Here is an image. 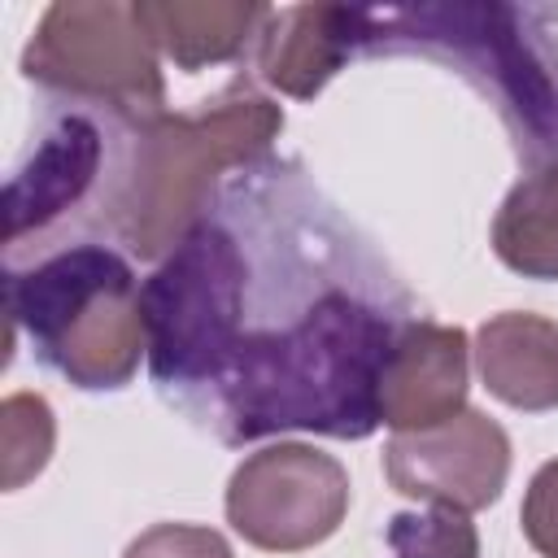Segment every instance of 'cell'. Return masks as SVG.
<instances>
[{
	"instance_id": "6da1fadb",
	"label": "cell",
	"mask_w": 558,
	"mask_h": 558,
	"mask_svg": "<svg viewBox=\"0 0 558 558\" xmlns=\"http://www.w3.org/2000/svg\"><path fill=\"white\" fill-rule=\"evenodd\" d=\"M397 327L366 301L331 288L292 327L244 331L218 379L227 445L275 432L366 440L379 427V375Z\"/></svg>"
},
{
	"instance_id": "7a4b0ae2",
	"label": "cell",
	"mask_w": 558,
	"mask_h": 558,
	"mask_svg": "<svg viewBox=\"0 0 558 558\" xmlns=\"http://www.w3.org/2000/svg\"><path fill=\"white\" fill-rule=\"evenodd\" d=\"M283 131V109L248 83L227 87L196 113H161L135 126L131 157L109 192L113 235L144 262L170 257L201 227L222 170L257 161Z\"/></svg>"
},
{
	"instance_id": "3957f363",
	"label": "cell",
	"mask_w": 558,
	"mask_h": 558,
	"mask_svg": "<svg viewBox=\"0 0 558 558\" xmlns=\"http://www.w3.org/2000/svg\"><path fill=\"white\" fill-rule=\"evenodd\" d=\"M362 52L445 57L514 135L527 166L558 157V13L532 4L362 9Z\"/></svg>"
},
{
	"instance_id": "277c9868",
	"label": "cell",
	"mask_w": 558,
	"mask_h": 558,
	"mask_svg": "<svg viewBox=\"0 0 558 558\" xmlns=\"http://www.w3.org/2000/svg\"><path fill=\"white\" fill-rule=\"evenodd\" d=\"M13 331L74 388H126L148 353L135 270L105 244H74L4 279Z\"/></svg>"
},
{
	"instance_id": "5b68a950",
	"label": "cell",
	"mask_w": 558,
	"mask_h": 558,
	"mask_svg": "<svg viewBox=\"0 0 558 558\" xmlns=\"http://www.w3.org/2000/svg\"><path fill=\"white\" fill-rule=\"evenodd\" d=\"M244 253L231 231L201 222L144 279L140 314L157 384H218L244 340Z\"/></svg>"
},
{
	"instance_id": "8992f818",
	"label": "cell",
	"mask_w": 558,
	"mask_h": 558,
	"mask_svg": "<svg viewBox=\"0 0 558 558\" xmlns=\"http://www.w3.org/2000/svg\"><path fill=\"white\" fill-rule=\"evenodd\" d=\"M22 74L70 100L105 105L135 126L166 113L161 52L126 0H57L22 48Z\"/></svg>"
},
{
	"instance_id": "52a82bcc",
	"label": "cell",
	"mask_w": 558,
	"mask_h": 558,
	"mask_svg": "<svg viewBox=\"0 0 558 558\" xmlns=\"http://www.w3.org/2000/svg\"><path fill=\"white\" fill-rule=\"evenodd\" d=\"M353 501L349 471L301 440L248 453L227 480V523L253 549L301 554L336 536Z\"/></svg>"
},
{
	"instance_id": "ba28073f",
	"label": "cell",
	"mask_w": 558,
	"mask_h": 558,
	"mask_svg": "<svg viewBox=\"0 0 558 558\" xmlns=\"http://www.w3.org/2000/svg\"><path fill=\"white\" fill-rule=\"evenodd\" d=\"M388 484L427 506L484 510L501 497L510 480V436L484 410H462L427 432H392L384 445Z\"/></svg>"
},
{
	"instance_id": "9c48e42d",
	"label": "cell",
	"mask_w": 558,
	"mask_h": 558,
	"mask_svg": "<svg viewBox=\"0 0 558 558\" xmlns=\"http://www.w3.org/2000/svg\"><path fill=\"white\" fill-rule=\"evenodd\" d=\"M471 340L445 323H401L379 375V423L427 432L466 410Z\"/></svg>"
},
{
	"instance_id": "30bf717a",
	"label": "cell",
	"mask_w": 558,
	"mask_h": 558,
	"mask_svg": "<svg viewBox=\"0 0 558 558\" xmlns=\"http://www.w3.org/2000/svg\"><path fill=\"white\" fill-rule=\"evenodd\" d=\"M353 52H362V9H344V4L270 9L257 35V74L266 87L292 100H314Z\"/></svg>"
},
{
	"instance_id": "8fae6325",
	"label": "cell",
	"mask_w": 558,
	"mask_h": 558,
	"mask_svg": "<svg viewBox=\"0 0 558 558\" xmlns=\"http://www.w3.org/2000/svg\"><path fill=\"white\" fill-rule=\"evenodd\" d=\"M100 170V131L83 113L61 118L31 161L4 187V240L17 244L26 231H44L52 218L74 209Z\"/></svg>"
},
{
	"instance_id": "7c38bea8",
	"label": "cell",
	"mask_w": 558,
	"mask_h": 558,
	"mask_svg": "<svg viewBox=\"0 0 558 558\" xmlns=\"http://www.w3.org/2000/svg\"><path fill=\"white\" fill-rule=\"evenodd\" d=\"M475 366L484 388L523 414L558 410V323L532 310H506L480 323Z\"/></svg>"
},
{
	"instance_id": "4fadbf2b",
	"label": "cell",
	"mask_w": 558,
	"mask_h": 558,
	"mask_svg": "<svg viewBox=\"0 0 558 558\" xmlns=\"http://www.w3.org/2000/svg\"><path fill=\"white\" fill-rule=\"evenodd\" d=\"M157 52L179 70H205L235 61L248 39L262 35L270 4L257 0H135Z\"/></svg>"
},
{
	"instance_id": "5bb4252c",
	"label": "cell",
	"mask_w": 558,
	"mask_h": 558,
	"mask_svg": "<svg viewBox=\"0 0 558 558\" xmlns=\"http://www.w3.org/2000/svg\"><path fill=\"white\" fill-rule=\"evenodd\" d=\"M493 253L523 279H558V157L527 166L493 218Z\"/></svg>"
},
{
	"instance_id": "9a60e30c",
	"label": "cell",
	"mask_w": 558,
	"mask_h": 558,
	"mask_svg": "<svg viewBox=\"0 0 558 558\" xmlns=\"http://www.w3.org/2000/svg\"><path fill=\"white\" fill-rule=\"evenodd\" d=\"M392 558H480V532L462 510H401L388 519Z\"/></svg>"
},
{
	"instance_id": "2e32d148",
	"label": "cell",
	"mask_w": 558,
	"mask_h": 558,
	"mask_svg": "<svg viewBox=\"0 0 558 558\" xmlns=\"http://www.w3.org/2000/svg\"><path fill=\"white\" fill-rule=\"evenodd\" d=\"M4 418V488H22L31 475H39L52 458V440H57V423H52V405L39 392H13L0 405Z\"/></svg>"
},
{
	"instance_id": "e0dca14e",
	"label": "cell",
	"mask_w": 558,
	"mask_h": 558,
	"mask_svg": "<svg viewBox=\"0 0 558 558\" xmlns=\"http://www.w3.org/2000/svg\"><path fill=\"white\" fill-rule=\"evenodd\" d=\"M122 558H235L227 536L205 523H153L140 532Z\"/></svg>"
},
{
	"instance_id": "ac0fdd59",
	"label": "cell",
	"mask_w": 558,
	"mask_h": 558,
	"mask_svg": "<svg viewBox=\"0 0 558 558\" xmlns=\"http://www.w3.org/2000/svg\"><path fill=\"white\" fill-rule=\"evenodd\" d=\"M519 527H523V541L541 558H558V458L541 462L536 475L527 480V493L519 506Z\"/></svg>"
}]
</instances>
